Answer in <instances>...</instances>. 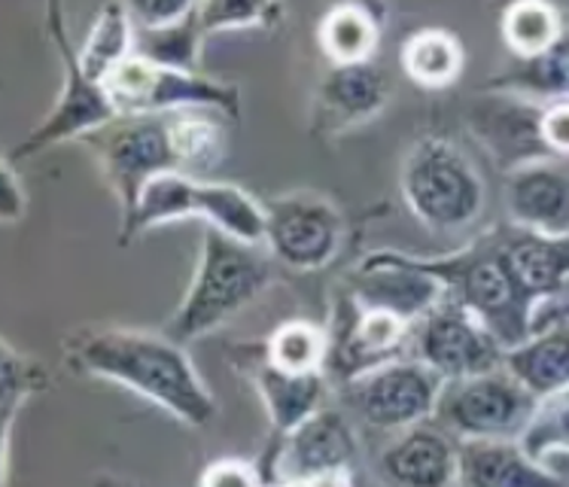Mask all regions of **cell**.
Wrapping results in <instances>:
<instances>
[{
	"label": "cell",
	"instance_id": "6da1fadb",
	"mask_svg": "<svg viewBox=\"0 0 569 487\" xmlns=\"http://www.w3.org/2000/svg\"><path fill=\"white\" fill-rule=\"evenodd\" d=\"M68 354L80 371L150 399L187 427H208L220 411L183 345L164 332L119 326L89 329L70 338Z\"/></svg>",
	"mask_w": 569,
	"mask_h": 487
},
{
	"label": "cell",
	"instance_id": "7a4b0ae2",
	"mask_svg": "<svg viewBox=\"0 0 569 487\" xmlns=\"http://www.w3.org/2000/svg\"><path fill=\"white\" fill-rule=\"evenodd\" d=\"M411 262L442 284L445 299L476 314L506 350L533 336L539 305L521 290L502 256L500 229L485 232L448 256H411Z\"/></svg>",
	"mask_w": 569,
	"mask_h": 487
},
{
	"label": "cell",
	"instance_id": "3957f363",
	"mask_svg": "<svg viewBox=\"0 0 569 487\" xmlns=\"http://www.w3.org/2000/svg\"><path fill=\"white\" fill-rule=\"evenodd\" d=\"M271 284V259L262 247L244 244L232 235L204 226L196 271L183 299L164 326V336L180 345L208 336L244 311Z\"/></svg>",
	"mask_w": 569,
	"mask_h": 487
},
{
	"label": "cell",
	"instance_id": "277c9868",
	"mask_svg": "<svg viewBox=\"0 0 569 487\" xmlns=\"http://www.w3.org/2000/svg\"><path fill=\"white\" fill-rule=\"evenodd\" d=\"M192 217L210 229L232 235L238 241L256 247L266 244V208L259 198L244 192L241 186L198 180L180 171L156 177L140 192L134 210L122 220L119 244L128 247L138 235L159 229L164 222L192 220Z\"/></svg>",
	"mask_w": 569,
	"mask_h": 487
},
{
	"label": "cell",
	"instance_id": "5b68a950",
	"mask_svg": "<svg viewBox=\"0 0 569 487\" xmlns=\"http://www.w3.org/2000/svg\"><path fill=\"white\" fill-rule=\"evenodd\" d=\"M399 186L415 220L436 235L469 229L488 201L485 177L448 138L418 140L402 162Z\"/></svg>",
	"mask_w": 569,
	"mask_h": 487
},
{
	"label": "cell",
	"instance_id": "8992f818",
	"mask_svg": "<svg viewBox=\"0 0 569 487\" xmlns=\"http://www.w3.org/2000/svg\"><path fill=\"white\" fill-rule=\"evenodd\" d=\"M104 92L117 117H168L180 110H213L241 119V89L210 80L198 70H174L131 56L104 80Z\"/></svg>",
	"mask_w": 569,
	"mask_h": 487
},
{
	"label": "cell",
	"instance_id": "52a82bcc",
	"mask_svg": "<svg viewBox=\"0 0 569 487\" xmlns=\"http://www.w3.org/2000/svg\"><path fill=\"white\" fill-rule=\"evenodd\" d=\"M536 402L539 399L502 366L476 378L445 381L436 420L457 441H509L521 439Z\"/></svg>",
	"mask_w": 569,
	"mask_h": 487
},
{
	"label": "cell",
	"instance_id": "ba28073f",
	"mask_svg": "<svg viewBox=\"0 0 569 487\" xmlns=\"http://www.w3.org/2000/svg\"><path fill=\"white\" fill-rule=\"evenodd\" d=\"M47 31L49 40L56 43V52L61 59V70H64V80H61L59 101L52 107L40 126L16 143V150L7 152L10 162H22L31 159L37 152L56 147L61 140L70 138H89L94 131L107 128L117 117V110L110 105V98L104 92V82L92 80L80 64V49L70 47L68 40V24H64V10L59 3H52L47 10Z\"/></svg>",
	"mask_w": 569,
	"mask_h": 487
},
{
	"label": "cell",
	"instance_id": "9c48e42d",
	"mask_svg": "<svg viewBox=\"0 0 569 487\" xmlns=\"http://www.w3.org/2000/svg\"><path fill=\"white\" fill-rule=\"evenodd\" d=\"M98 156L107 183L113 186L122 220L156 177L177 171L168 117H119L86 138Z\"/></svg>",
	"mask_w": 569,
	"mask_h": 487
},
{
	"label": "cell",
	"instance_id": "30bf717a",
	"mask_svg": "<svg viewBox=\"0 0 569 487\" xmlns=\"http://www.w3.org/2000/svg\"><path fill=\"white\" fill-rule=\"evenodd\" d=\"M411 357L436 371L442 381L476 378L502 369L506 348L488 326L451 299L423 314L411 332Z\"/></svg>",
	"mask_w": 569,
	"mask_h": 487
},
{
	"label": "cell",
	"instance_id": "8fae6325",
	"mask_svg": "<svg viewBox=\"0 0 569 487\" xmlns=\"http://www.w3.org/2000/svg\"><path fill=\"white\" fill-rule=\"evenodd\" d=\"M266 247L274 262L292 271H317L336 259L345 235L341 210L315 192H287L262 201Z\"/></svg>",
	"mask_w": 569,
	"mask_h": 487
},
{
	"label": "cell",
	"instance_id": "7c38bea8",
	"mask_svg": "<svg viewBox=\"0 0 569 487\" xmlns=\"http://www.w3.org/2000/svg\"><path fill=\"white\" fill-rule=\"evenodd\" d=\"M445 381L423 362L393 360L387 366L366 371L357 381L345 384L348 406L360 415L369 427L402 433L436 418L439 394Z\"/></svg>",
	"mask_w": 569,
	"mask_h": 487
},
{
	"label": "cell",
	"instance_id": "4fadbf2b",
	"mask_svg": "<svg viewBox=\"0 0 569 487\" xmlns=\"http://www.w3.org/2000/svg\"><path fill=\"white\" fill-rule=\"evenodd\" d=\"M357 433L348 415L323 406L317 415L302 420L287 436H278V448L271 457V485L290 478H315L323 473H341L357 460Z\"/></svg>",
	"mask_w": 569,
	"mask_h": 487
},
{
	"label": "cell",
	"instance_id": "5bb4252c",
	"mask_svg": "<svg viewBox=\"0 0 569 487\" xmlns=\"http://www.w3.org/2000/svg\"><path fill=\"white\" fill-rule=\"evenodd\" d=\"M378 469L390 487H451L460 478V441L427 420L396 433Z\"/></svg>",
	"mask_w": 569,
	"mask_h": 487
},
{
	"label": "cell",
	"instance_id": "9a60e30c",
	"mask_svg": "<svg viewBox=\"0 0 569 487\" xmlns=\"http://www.w3.org/2000/svg\"><path fill=\"white\" fill-rule=\"evenodd\" d=\"M387 101H390V82L375 61L329 68L317 86L315 131L320 138L350 131L378 117Z\"/></svg>",
	"mask_w": 569,
	"mask_h": 487
},
{
	"label": "cell",
	"instance_id": "2e32d148",
	"mask_svg": "<svg viewBox=\"0 0 569 487\" xmlns=\"http://www.w3.org/2000/svg\"><path fill=\"white\" fill-rule=\"evenodd\" d=\"M506 210L515 229L569 238V175L551 159L515 168L506 180Z\"/></svg>",
	"mask_w": 569,
	"mask_h": 487
},
{
	"label": "cell",
	"instance_id": "e0dca14e",
	"mask_svg": "<svg viewBox=\"0 0 569 487\" xmlns=\"http://www.w3.org/2000/svg\"><path fill=\"white\" fill-rule=\"evenodd\" d=\"M244 366L256 396L262 399L268 424L278 436H287L290 429H296L302 420H308L326 406V396H329V375L326 371L292 375V371L271 366L262 348Z\"/></svg>",
	"mask_w": 569,
	"mask_h": 487
},
{
	"label": "cell",
	"instance_id": "ac0fdd59",
	"mask_svg": "<svg viewBox=\"0 0 569 487\" xmlns=\"http://www.w3.org/2000/svg\"><path fill=\"white\" fill-rule=\"evenodd\" d=\"M506 369L542 399L569 387V314L542 308L536 317L533 336L518 348L506 350Z\"/></svg>",
	"mask_w": 569,
	"mask_h": 487
},
{
	"label": "cell",
	"instance_id": "d6986e66",
	"mask_svg": "<svg viewBox=\"0 0 569 487\" xmlns=\"http://www.w3.org/2000/svg\"><path fill=\"white\" fill-rule=\"evenodd\" d=\"M463 487H569L563 478L518 439L460 441V478Z\"/></svg>",
	"mask_w": 569,
	"mask_h": 487
},
{
	"label": "cell",
	"instance_id": "ffe728a7",
	"mask_svg": "<svg viewBox=\"0 0 569 487\" xmlns=\"http://www.w3.org/2000/svg\"><path fill=\"white\" fill-rule=\"evenodd\" d=\"M500 247L511 275L539 308L555 302L569 284V238L500 229Z\"/></svg>",
	"mask_w": 569,
	"mask_h": 487
},
{
	"label": "cell",
	"instance_id": "44dd1931",
	"mask_svg": "<svg viewBox=\"0 0 569 487\" xmlns=\"http://www.w3.org/2000/svg\"><path fill=\"white\" fill-rule=\"evenodd\" d=\"M539 113L542 105L518 95H497L493 105L476 110V128L497 152V159L509 165V171L551 159L539 138Z\"/></svg>",
	"mask_w": 569,
	"mask_h": 487
},
{
	"label": "cell",
	"instance_id": "7402d4cb",
	"mask_svg": "<svg viewBox=\"0 0 569 487\" xmlns=\"http://www.w3.org/2000/svg\"><path fill=\"white\" fill-rule=\"evenodd\" d=\"M317 43L332 68L369 64L375 59V49L381 43L378 12L375 7H362V3L332 7L317 28Z\"/></svg>",
	"mask_w": 569,
	"mask_h": 487
},
{
	"label": "cell",
	"instance_id": "603a6c76",
	"mask_svg": "<svg viewBox=\"0 0 569 487\" xmlns=\"http://www.w3.org/2000/svg\"><path fill=\"white\" fill-rule=\"evenodd\" d=\"M168 131H171V147H174L180 175L201 180V175H210L226 159L222 113H213V110L168 113Z\"/></svg>",
	"mask_w": 569,
	"mask_h": 487
},
{
	"label": "cell",
	"instance_id": "cb8c5ba5",
	"mask_svg": "<svg viewBox=\"0 0 569 487\" xmlns=\"http://www.w3.org/2000/svg\"><path fill=\"white\" fill-rule=\"evenodd\" d=\"M399 64L408 80L423 89H445L463 73V43L445 28H420L406 37L399 49Z\"/></svg>",
	"mask_w": 569,
	"mask_h": 487
},
{
	"label": "cell",
	"instance_id": "d4e9b609",
	"mask_svg": "<svg viewBox=\"0 0 569 487\" xmlns=\"http://www.w3.org/2000/svg\"><path fill=\"white\" fill-rule=\"evenodd\" d=\"M134 19L128 3H104L94 12L92 28L82 40L80 64L92 80L104 82L126 59L134 56Z\"/></svg>",
	"mask_w": 569,
	"mask_h": 487
},
{
	"label": "cell",
	"instance_id": "484cf974",
	"mask_svg": "<svg viewBox=\"0 0 569 487\" xmlns=\"http://www.w3.org/2000/svg\"><path fill=\"white\" fill-rule=\"evenodd\" d=\"M502 95H518L536 105L569 101V34L558 47L530 61H515V68L490 82Z\"/></svg>",
	"mask_w": 569,
	"mask_h": 487
},
{
	"label": "cell",
	"instance_id": "4316f807",
	"mask_svg": "<svg viewBox=\"0 0 569 487\" xmlns=\"http://www.w3.org/2000/svg\"><path fill=\"white\" fill-rule=\"evenodd\" d=\"M502 43L509 47L515 61H530L546 56L563 40V16L551 3L527 0L502 10Z\"/></svg>",
	"mask_w": 569,
	"mask_h": 487
},
{
	"label": "cell",
	"instance_id": "83f0119b",
	"mask_svg": "<svg viewBox=\"0 0 569 487\" xmlns=\"http://www.w3.org/2000/svg\"><path fill=\"white\" fill-rule=\"evenodd\" d=\"M201 3L189 12L187 19L174 24H162V28H138L134 31V56L147 59L152 64L174 70H198V47L204 40V28H201Z\"/></svg>",
	"mask_w": 569,
	"mask_h": 487
},
{
	"label": "cell",
	"instance_id": "f1b7e54d",
	"mask_svg": "<svg viewBox=\"0 0 569 487\" xmlns=\"http://www.w3.org/2000/svg\"><path fill=\"white\" fill-rule=\"evenodd\" d=\"M262 354L271 366H278L292 375H315L326 371L329 360V332L311 320H287L280 324L268 341Z\"/></svg>",
	"mask_w": 569,
	"mask_h": 487
},
{
	"label": "cell",
	"instance_id": "f546056e",
	"mask_svg": "<svg viewBox=\"0 0 569 487\" xmlns=\"http://www.w3.org/2000/svg\"><path fill=\"white\" fill-rule=\"evenodd\" d=\"M518 441L542 464L558 454H569V387L536 402L533 418Z\"/></svg>",
	"mask_w": 569,
	"mask_h": 487
},
{
	"label": "cell",
	"instance_id": "4dcf8cb0",
	"mask_svg": "<svg viewBox=\"0 0 569 487\" xmlns=\"http://www.w3.org/2000/svg\"><path fill=\"white\" fill-rule=\"evenodd\" d=\"M198 12L204 34H217V31H241V28H271L280 22L283 7L250 3V0H213V3H201Z\"/></svg>",
	"mask_w": 569,
	"mask_h": 487
},
{
	"label": "cell",
	"instance_id": "1f68e13d",
	"mask_svg": "<svg viewBox=\"0 0 569 487\" xmlns=\"http://www.w3.org/2000/svg\"><path fill=\"white\" fill-rule=\"evenodd\" d=\"M37 390V366L19 357L16 350L7 345L3 348V390H0V411H3V454L10 460V436L12 420L24 406V399Z\"/></svg>",
	"mask_w": 569,
	"mask_h": 487
},
{
	"label": "cell",
	"instance_id": "d6a6232c",
	"mask_svg": "<svg viewBox=\"0 0 569 487\" xmlns=\"http://www.w3.org/2000/svg\"><path fill=\"white\" fill-rule=\"evenodd\" d=\"M198 487H262V476L247 460L222 457V460H213L210 466H204V473L198 478Z\"/></svg>",
	"mask_w": 569,
	"mask_h": 487
},
{
	"label": "cell",
	"instance_id": "836d02e7",
	"mask_svg": "<svg viewBox=\"0 0 569 487\" xmlns=\"http://www.w3.org/2000/svg\"><path fill=\"white\" fill-rule=\"evenodd\" d=\"M539 138L551 159L569 156V101L542 105L539 113Z\"/></svg>",
	"mask_w": 569,
	"mask_h": 487
},
{
	"label": "cell",
	"instance_id": "e575fe53",
	"mask_svg": "<svg viewBox=\"0 0 569 487\" xmlns=\"http://www.w3.org/2000/svg\"><path fill=\"white\" fill-rule=\"evenodd\" d=\"M128 10L138 28H162V24L187 19L189 12L196 10V3H189V0H140V3H128Z\"/></svg>",
	"mask_w": 569,
	"mask_h": 487
},
{
	"label": "cell",
	"instance_id": "d590c367",
	"mask_svg": "<svg viewBox=\"0 0 569 487\" xmlns=\"http://www.w3.org/2000/svg\"><path fill=\"white\" fill-rule=\"evenodd\" d=\"M0 208H3V220L7 222L19 220V213L24 210V186L19 183L10 159H3V198H0Z\"/></svg>",
	"mask_w": 569,
	"mask_h": 487
},
{
	"label": "cell",
	"instance_id": "8d00e7d4",
	"mask_svg": "<svg viewBox=\"0 0 569 487\" xmlns=\"http://www.w3.org/2000/svg\"><path fill=\"white\" fill-rule=\"evenodd\" d=\"M546 464L569 485V454H558V457H551V460H546Z\"/></svg>",
	"mask_w": 569,
	"mask_h": 487
},
{
	"label": "cell",
	"instance_id": "74e56055",
	"mask_svg": "<svg viewBox=\"0 0 569 487\" xmlns=\"http://www.w3.org/2000/svg\"><path fill=\"white\" fill-rule=\"evenodd\" d=\"M271 487H311V481L308 478H290V481H278V485Z\"/></svg>",
	"mask_w": 569,
	"mask_h": 487
},
{
	"label": "cell",
	"instance_id": "f35d334b",
	"mask_svg": "<svg viewBox=\"0 0 569 487\" xmlns=\"http://www.w3.org/2000/svg\"><path fill=\"white\" fill-rule=\"evenodd\" d=\"M548 311H560V314H569V302H560V305H546Z\"/></svg>",
	"mask_w": 569,
	"mask_h": 487
}]
</instances>
